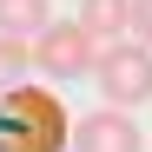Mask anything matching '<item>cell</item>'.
Masks as SVG:
<instances>
[{
	"mask_svg": "<svg viewBox=\"0 0 152 152\" xmlns=\"http://www.w3.org/2000/svg\"><path fill=\"white\" fill-rule=\"evenodd\" d=\"M46 20H53V0H0V33H20V40H33Z\"/></svg>",
	"mask_w": 152,
	"mask_h": 152,
	"instance_id": "obj_6",
	"label": "cell"
},
{
	"mask_svg": "<svg viewBox=\"0 0 152 152\" xmlns=\"http://www.w3.org/2000/svg\"><path fill=\"white\" fill-rule=\"evenodd\" d=\"M132 40L152 46V0H132Z\"/></svg>",
	"mask_w": 152,
	"mask_h": 152,
	"instance_id": "obj_8",
	"label": "cell"
},
{
	"mask_svg": "<svg viewBox=\"0 0 152 152\" xmlns=\"http://www.w3.org/2000/svg\"><path fill=\"white\" fill-rule=\"evenodd\" d=\"M73 152H145V132L132 126V106H99L86 119H73Z\"/></svg>",
	"mask_w": 152,
	"mask_h": 152,
	"instance_id": "obj_4",
	"label": "cell"
},
{
	"mask_svg": "<svg viewBox=\"0 0 152 152\" xmlns=\"http://www.w3.org/2000/svg\"><path fill=\"white\" fill-rule=\"evenodd\" d=\"M0 152H73L66 99L40 80H13L0 93Z\"/></svg>",
	"mask_w": 152,
	"mask_h": 152,
	"instance_id": "obj_1",
	"label": "cell"
},
{
	"mask_svg": "<svg viewBox=\"0 0 152 152\" xmlns=\"http://www.w3.org/2000/svg\"><path fill=\"white\" fill-rule=\"evenodd\" d=\"M27 66H33V46L20 40V33H0V93H7L20 73H27Z\"/></svg>",
	"mask_w": 152,
	"mask_h": 152,
	"instance_id": "obj_7",
	"label": "cell"
},
{
	"mask_svg": "<svg viewBox=\"0 0 152 152\" xmlns=\"http://www.w3.org/2000/svg\"><path fill=\"white\" fill-rule=\"evenodd\" d=\"M80 20L99 33V46L126 40V33H132V0H80Z\"/></svg>",
	"mask_w": 152,
	"mask_h": 152,
	"instance_id": "obj_5",
	"label": "cell"
},
{
	"mask_svg": "<svg viewBox=\"0 0 152 152\" xmlns=\"http://www.w3.org/2000/svg\"><path fill=\"white\" fill-rule=\"evenodd\" d=\"M93 60H99V33L80 13L73 20H46L33 33V66L53 73V80H93Z\"/></svg>",
	"mask_w": 152,
	"mask_h": 152,
	"instance_id": "obj_3",
	"label": "cell"
},
{
	"mask_svg": "<svg viewBox=\"0 0 152 152\" xmlns=\"http://www.w3.org/2000/svg\"><path fill=\"white\" fill-rule=\"evenodd\" d=\"M93 86L113 99V106H145L152 99V46L145 40H106L93 60Z\"/></svg>",
	"mask_w": 152,
	"mask_h": 152,
	"instance_id": "obj_2",
	"label": "cell"
}]
</instances>
